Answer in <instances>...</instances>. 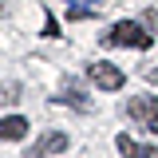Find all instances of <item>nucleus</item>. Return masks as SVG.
I'll return each mask as SVG.
<instances>
[{
    "instance_id": "f257e3e1",
    "label": "nucleus",
    "mask_w": 158,
    "mask_h": 158,
    "mask_svg": "<svg viewBox=\"0 0 158 158\" xmlns=\"http://www.w3.org/2000/svg\"><path fill=\"white\" fill-rule=\"evenodd\" d=\"M103 44H111V48H138V52H146V48L154 44V36H150V32H142V24H135V20H118L115 28L103 36Z\"/></svg>"
},
{
    "instance_id": "f03ea898",
    "label": "nucleus",
    "mask_w": 158,
    "mask_h": 158,
    "mask_svg": "<svg viewBox=\"0 0 158 158\" xmlns=\"http://www.w3.org/2000/svg\"><path fill=\"white\" fill-rule=\"evenodd\" d=\"M87 75H91V83H95V87H103V91H118V87L127 83V75L118 71L115 63H107V59H95V63L87 67Z\"/></svg>"
},
{
    "instance_id": "7ed1b4c3",
    "label": "nucleus",
    "mask_w": 158,
    "mask_h": 158,
    "mask_svg": "<svg viewBox=\"0 0 158 158\" xmlns=\"http://www.w3.org/2000/svg\"><path fill=\"white\" fill-rule=\"evenodd\" d=\"M59 150H67V135L63 131H44L32 142V154L28 158H48V154H59Z\"/></svg>"
},
{
    "instance_id": "20e7f679",
    "label": "nucleus",
    "mask_w": 158,
    "mask_h": 158,
    "mask_svg": "<svg viewBox=\"0 0 158 158\" xmlns=\"http://www.w3.org/2000/svg\"><path fill=\"white\" fill-rule=\"evenodd\" d=\"M127 118H135V123H154L158 118V95H138V99H131L127 103Z\"/></svg>"
},
{
    "instance_id": "39448f33",
    "label": "nucleus",
    "mask_w": 158,
    "mask_h": 158,
    "mask_svg": "<svg viewBox=\"0 0 158 158\" xmlns=\"http://www.w3.org/2000/svg\"><path fill=\"white\" fill-rule=\"evenodd\" d=\"M115 146H118L123 158H158V146H142V142H135L131 135H118Z\"/></svg>"
},
{
    "instance_id": "423d86ee",
    "label": "nucleus",
    "mask_w": 158,
    "mask_h": 158,
    "mask_svg": "<svg viewBox=\"0 0 158 158\" xmlns=\"http://www.w3.org/2000/svg\"><path fill=\"white\" fill-rule=\"evenodd\" d=\"M24 131H28V123H24L20 115H8L4 123H0V135L8 138V142H16V138H24Z\"/></svg>"
},
{
    "instance_id": "0eeeda50",
    "label": "nucleus",
    "mask_w": 158,
    "mask_h": 158,
    "mask_svg": "<svg viewBox=\"0 0 158 158\" xmlns=\"http://www.w3.org/2000/svg\"><path fill=\"white\" fill-rule=\"evenodd\" d=\"M95 12H99V4H95V0H75L67 16H71V20H87V16H95Z\"/></svg>"
},
{
    "instance_id": "6e6552de",
    "label": "nucleus",
    "mask_w": 158,
    "mask_h": 158,
    "mask_svg": "<svg viewBox=\"0 0 158 158\" xmlns=\"http://www.w3.org/2000/svg\"><path fill=\"white\" fill-rule=\"evenodd\" d=\"M63 103H71V107H75V111H87V99H83V91H79L75 83H67V87H63Z\"/></svg>"
},
{
    "instance_id": "1a4fd4ad",
    "label": "nucleus",
    "mask_w": 158,
    "mask_h": 158,
    "mask_svg": "<svg viewBox=\"0 0 158 158\" xmlns=\"http://www.w3.org/2000/svg\"><path fill=\"white\" fill-rule=\"evenodd\" d=\"M44 36H59V24H56V16H48V24H44Z\"/></svg>"
},
{
    "instance_id": "9d476101",
    "label": "nucleus",
    "mask_w": 158,
    "mask_h": 158,
    "mask_svg": "<svg viewBox=\"0 0 158 158\" xmlns=\"http://www.w3.org/2000/svg\"><path fill=\"white\" fill-rule=\"evenodd\" d=\"M146 24H150V28H154V32H158V12H154V8L146 12Z\"/></svg>"
},
{
    "instance_id": "9b49d317",
    "label": "nucleus",
    "mask_w": 158,
    "mask_h": 158,
    "mask_svg": "<svg viewBox=\"0 0 158 158\" xmlns=\"http://www.w3.org/2000/svg\"><path fill=\"white\" fill-rule=\"evenodd\" d=\"M146 131H150V135H158V118H154V123H146Z\"/></svg>"
}]
</instances>
